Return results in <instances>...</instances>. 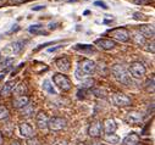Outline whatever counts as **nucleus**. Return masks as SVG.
<instances>
[{
	"mask_svg": "<svg viewBox=\"0 0 155 145\" xmlns=\"http://www.w3.org/2000/svg\"><path fill=\"white\" fill-rule=\"evenodd\" d=\"M143 121V116L139 111H131L126 115V122L128 124H132V126H136V124H139L142 123Z\"/></svg>",
	"mask_w": 155,
	"mask_h": 145,
	"instance_id": "nucleus-11",
	"label": "nucleus"
},
{
	"mask_svg": "<svg viewBox=\"0 0 155 145\" xmlns=\"http://www.w3.org/2000/svg\"><path fill=\"white\" fill-rule=\"evenodd\" d=\"M15 87H16V81H9V82H6L3 85V89H2V92H0V95H2V96H9L14 92Z\"/></svg>",
	"mask_w": 155,
	"mask_h": 145,
	"instance_id": "nucleus-18",
	"label": "nucleus"
},
{
	"mask_svg": "<svg viewBox=\"0 0 155 145\" xmlns=\"http://www.w3.org/2000/svg\"><path fill=\"white\" fill-rule=\"evenodd\" d=\"M116 129H117V124H116L114 118H106L104 121L103 124V132H105L106 134H112Z\"/></svg>",
	"mask_w": 155,
	"mask_h": 145,
	"instance_id": "nucleus-16",
	"label": "nucleus"
},
{
	"mask_svg": "<svg viewBox=\"0 0 155 145\" xmlns=\"http://www.w3.org/2000/svg\"><path fill=\"white\" fill-rule=\"evenodd\" d=\"M28 32L31 34H35V35H38V34H47V32L43 31V26L42 24H33V26H31L28 28Z\"/></svg>",
	"mask_w": 155,
	"mask_h": 145,
	"instance_id": "nucleus-22",
	"label": "nucleus"
},
{
	"mask_svg": "<svg viewBox=\"0 0 155 145\" xmlns=\"http://www.w3.org/2000/svg\"><path fill=\"white\" fill-rule=\"evenodd\" d=\"M94 84V79L93 78H88L82 83V88H92Z\"/></svg>",
	"mask_w": 155,
	"mask_h": 145,
	"instance_id": "nucleus-30",
	"label": "nucleus"
},
{
	"mask_svg": "<svg viewBox=\"0 0 155 145\" xmlns=\"http://www.w3.org/2000/svg\"><path fill=\"white\" fill-rule=\"evenodd\" d=\"M73 49L80 53H84V54H94L95 53L94 47L91 44H76L73 47Z\"/></svg>",
	"mask_w": 155,
	"mask_h": 145,
	"instance_id": "nucleus-19",
	"label": "nucleus"
},
{
	"mask_svg": "<svg viewBox=\"0 0 155 145\" xmlns=\"http://www.w3.org/2000/svg\"><path fill=\"white\" fill-rule=\"evenodd\" d=\"M94 5H95V6H100V8H101V9H104V10H106V9H107V5H106L104 2H95V3H94Z\"/></svg>",
	"mask_w": 155,
	"mask_h": 145,
	"instance_id": "nucleus-35",
	"label": "nucleus"
},
{
	"mask_svg": "<svg viewBox=\"0 0 155 145\" xmlns=\"http://www.w3.org/2000/svg\"><path fill=\"white\" fill-rule=\"evenodd\" d=\"M5 2H6V0H0V6H3L5 4Z\"/></svg>",
	"mask_w": 155,
	"mask_h": 145,
	"instance_id": "nucleus-43",
	"label": "nucleus"
},
{
	"mask_svg": "<svg viewBox=\"0 0 155 145\" xmlns=\"http://www.w3.org/2000/svg\"><path fill=\"white\" fill-rule=\"evenodd\" d=\"M11 3H14V4H16V5H20V4L25 3V0H11Z\"/></svg>",
	"mask_w": 155,
	"mask_h": 145,
	"instance_id": "nucleus-39",
	"label": "nucleus"
},
{
	"mask_svg": "<svg viewBox=\"0 0 155 145\" xmlns=\"http://www.w3.org/2000/svg\"><path fill=\"white\" fill-rule=\"evenodd\" d=\"M132 39H133V42H134L137 45H139V47H143V45H145V43H147V39L143 37V35H142L138 31L132 33Z\"/></svg>",
	"mask_w": 155,
	"mask_h": 145,
	"instance_id": "nucleus-21",
	"label": "nucleus"
},
{
	"mask_svg": "<svg viewBox=\"0 0 155 145\" xmlns=\"http://www.w3.org/2000/svg\"><path fill=\"white\" fill-rule=\"evenodd\" d=\"M107 34L111 37V39L115 42H121V43H126L130 40V32L124 28V27H117V28H114V29H110L107 32Z\"/></svg>",
	"mask_w": 155,
	"mask_h": 145,
	"instance_id": "nucleus-2",
	"label": "nucleus"
},
{
	"mask_svg": "<svg viewBox=\"0 0 155 145\" xmlns=\"http://www.w3.org/2000/svg\"><path fill=\"white\" fill-rule=\"evenodd\" d=\"M145 73H147V68L142 62L136 61V62H132L130 65V75L133 78H136V79L142 78L145 76Z\"/></svg>",
	"mask_w": 155,
	"mask_h": 145,
	"instance_id": "nucleus-4",
	"label": "nucleus"
},
{
	"mask_svg": "<svg viewBox=\"0 0 155 145\" xmlns=\"http://www.w3.org/2000/svg\"><path fill=\"white\" fill-rule=\"evenodd\" d=\"M88 135L92 138H100L103 134V123L100 121H94L89 124L88 130H87Z\"/></svg>",
	"mask_w": 155,
	"mask_h": 145,
	"instance_id": "nucleus-9",
	"label": "nucleus"
},
{
	"mask_svg": "<svg viewBox=\"0 0 155 145\" xmlns=\"http://www.w3.org/2000/svg\"><path fill=\"white\" fill-rule=\"evenodd\" d=\"M133 4H137V5H147L150 3V0H131Z\"/></svg>",
	"mask_w": 155,
	"mask_h": 145,
	"instance_id": "nucleus-32",
	"label": "nucleus"
},
{
	"mask_svg": "<svg viewBox=\"0 0 155 145\" xmlns=\"http://www.w3.org/2000/svg\"><path fill=\"white\" fill-rule=\"evenodd\" d=\"M91 145H105V144H101V143H93V144H91Z\"/></svg>",
	"mask_w": 155,
	"mask_h": 145,
	"instance_id": "nucleus-44",
	"label": "nucleus"
},
{
	"mask_svg": "<svg viewBox=\"0 0 155 145\" xmlns=\"http://www.w3.org/2000/svg\"><path fill=\"white\" fill-rule=\"evenodd\" d=\"M78 145H86V144H84V143H80Z\"/></svg>",
	"mask_w": 155,
	"mask_h": 145,
	"instance_id": "nucleus-45",
	"label": "nucleus"
},
{
	"mask_svg": "<svg viewBox=\"0 0 155 145\" xmlns=\"http://www.w3.org/2000/svg\"><path fill=\"white\" fill-rule=\"evenodd\" d=\"M53 82L55 83V85H56L58 88H60V89L64 90V92H68V90L71 89V87H72L71 81H70L68 77L65 76L64 73H55V75L53 76Z\"/></svg>",
	"mask_w": 155,
	"mask_h": 145,
	"instance_id": "nucleus-3",
	"label": "nucleus"
},
{
	"mask_svg": "<svg viewBox=\"0 0 155 145\" xmlns=\"http://www.w3.org/2000/svg\"><path fill=\"white\" fill-rule=\"evenodd\" d=\"M139 141V137L136 133H131L128 134L125 139H124V145H137Z\"/></svg>",
	"mask_w": 155,
	"mask_h": 145,
	"instance_id": "nucleus-20",
	"label": "nucleus"
},
{
	"mask_svg": "<svg viewBox=\"0 0 155 145\" xmlns=\"http://www.w3.org/2000/svg\"><path fill=\"white\" fill-rule=\"evenodd\" d=\"M93 94L97 95L98 98H105V96H106V90H105V89H101V88L94 89V90H93Z\"/></svg>",
	"mask_w": 155,
	"mask_h": 145,
	"instance_id": "nucleus-29",
	"label": "nucleus"
},
{
	"mask_svg": "<svg viewBox=\"0 0 155 145\" xmlns=\"http://www.w3.org/2000/svg\"><path fill=\"white\" fill-rule=\"evenodd\" d=\"M3 77H4V76H0V79H2V78H3Z\"/></svg>",
	"mask_w": 155,
	"mask_h": 145,
	"instance_id": "nucleus-46",
	"label": "nucleus"
},
{
	"mask_svg": "<svg viewBox=\"0 0 155 145\" xmlns=\"http://www.w3.org/2000/svg\"><path fill=\"white\" fill-rule=\"evenodd\" d=\"M14 92H15V94H17V96H20V95H23V93L27 92V88H26V85L22 83V84L16 85L15 89H14Z\"/></svg>",
	"mask_w": 155,
	"mask_h": 145,
	"instance_id": "nucleus-26",
	"label": "nucleus"
},
{
	"mask_svg": "<svg viewBox=\"0 0 155 145\" xmlns=\"http://www.w3.org/2000/svg\"><path fill=\"white\" fill-rule=\"evenodd\" d=\"M29 104V98L27 95H20V96H16L12 101V106L15 108H18V110H21V108H23L25 106H27Z\"/></svg>",
	"mask_w": 155,
	"mask_h": 145,
	"instance_id": "nucleus-15",
	"label": "nucleus"
},
{
	"mask_svg": "<svg viewBox=\"0 0 155 145\" xmlns=\"http://www.w3.org/2000/svg\"><path fill=\"white\" fill-rule=\"evenodd\" d=\"M147 45L150 47V48H148V50L151 51V53H154V40H151V43H150V44H147Z\"/></svg>",
	"mask_w": 155,
	"mask_h": 145,
	"instance_id": "nucleus-38",
	"label": "nucleus"
},
{
	"mask_svg": "<svg viewBox=\"0 0 155 145\" xmlns=\"http://www.w3.org/2000/svg\"><path fill=\"white\" fill-rule=\"evenodd\" d=\"M133 18L137 20V21H139V20H145L147 17H145L143 14H140V12H134V14H133Z\"/></svg>",
	"mask_w": 155,
	"mask_h": 145,
	"instance_id": "nucleus-34",
	"label": "nucleus"
},
{
	"mask_svg": "<svg viewBox=\"0 0 155 145\" xmlns=\"http://www.w3.org/2000/svg\"><path fill=\"white\" fill-rule=\"evenodd\" d=\"M78 69H81L84 75H92L97 69V65L94 61H92L89 59H82L78 62Z\"/></svg>",
	"mask_w": 155,
	"mask_h": 145,
	"instance_id": "nucleus-6",
	"label": "nucleus"
},
{
	"mask_svg": "<svg viewBox=\"0 0 155 145\" xmlns=\"http://www.w3.org/2000/svg\"><path fill=\"white\" fill-rule=\"evenodd\" d=\"M35 123L38 126V128L39 129H45L48 128V117L45 115V112L43 111H39L35 117Z\"/></svg>",
	"mask_w": 155,
	"mask_h": 145,
	"instance_id": "nucleus-17",
	"label": "nucleus"
},
{
	"mask_svg": "<svg viewBox=\"0 0 155 145\" xmlns=\"http://www.w3.org/2000/svg\"><path fill=\"white\" fill-rule=\"evenodd\" d=\"M14 63V59L12 57H9V59H5L3 62H2V67H0V69L2 71H5V69H8L9 67H10V65H12Z\"/></svg>",
	"mask_w": 155,
	"mask_h": 145,
	"instance_id": "nucleus-27",
	"label": "nucleus"
},
{
	"mask_svg": "<svg viewBox=\"0 0 155 145\" xmlns=\"http://www.w3.org/2000/svg\"><path fill=\"white\" fill-rule=\"evenodd\" d=\"M9 117V110L5 105H0V120H5Z\"/></svg>",
	"mask_w": 155,
	"mask_h": 145,
	"instance_id": "nucleus-28",
	"label": "nucleus"
},
{
	"mask_svg": "<svg viewBox=\"0 0 155 145\" xmlns=\"http://www.w3.org/2000/svg\"><path fill=\"white\" fill-rule=\"evenodd\" d=\"M20 133L26 139H32L34 137V130H33V128L27 122L20 123Z\"/></svg>",
	"mask_w": 155,
	"mask_h": 145,
	"instance_id": "nucleus-13",
	"label": "nucleus"
},
{
	"mask_svg": "<svg viewBox=\"0 0 155 145\" xmlns=\"http://www.w3.org/2000/svg\"><path fill=\"white\" fill-rule=\"evenodd\" d=\"M61 48H64V45H58V47H55V48H49V49H48V53L58 51V50H59V49H61Z\"/></svg>",
	"mask_w": 155,
	"mask_h": 145,
	"instance_id": "nucleus-36",
	"label": "nucleus"
},
{
	"mask_svg": "<svg viewBox=\"0 0 155 145\" xmlns=\"http://www.w3.org/2000/svg\"><path fill=\"white\" fill-rule=\"evenodd\" d=\"M138 32L143 35L145 39H150V38L153 39V38H154V34H155L154 27H153L151 24H140Z\"/></svg>",
	"mask_w": 155,
	"mask_h": 145,
	"instance_id": "nucleus-14",
	"label": "nucleus"
},
{
	"mask_svg": "<svg viewBox=\"0 0 155 145\" xmlns=\"http://www.w3.org/2000/svg\"><path fill=\"white\" fill-rule=\"evenodd\" d=\"M111 100L114 102V105L119 106V107H127L131 105V99L125 95L124 93H114L111 96Z\"/></svg>",
	"mask_w": 155,
	"mask_h": 145,
	"instance_id": "nucleus-7",
	"label": "nucleus"
},
{
	"mask_svg": "<svg viewBox=\"0 0 155 145\" xmlns=\"http://www.w3.org/2000/svg\"><path fill=\"white\" fill-rule=\"evenodd\" d=\"M44 8H45V6H35V8H33L32 10H33V11H38V10H42V9H44Z\"/></svg>",
	"mask_w": 155,
	"mask_h": 145,
	"instance_id": "nucleus-40",
	"label": "nucleus"
},
{
	"mask_svg": "<svg viewBox=\"0 0 155 145\" xmlns=\"http://www.w3.org/2000/svg\"><path fill=\"white\" fill-rule=\"evenodd\" d=\"M104 139H105L106 143L112 144V145H117L119 141H120V137L116 135V134H114V133H112V134H106V135L104 137Z\"/></svg>",
	"mask_w": 155,
	"mask_h": 145,
	"instance_id": "nucleus-23",
	"label": "nucleus"
},
{
	"mask_svg": "<svg viewBox=\"0 0 155 145\" xmlns=\"http://www.w3.org/2000/svg\"><path fill=\"white\" fill-rule=\"evenodd\" d=\"M94 44L101 49V50H111L116 47V42H114L112 39H107V38H101V39H97L94 42Z\"/></svg>",
	"mask_w": 155,
	"mask_h": 145,
	"instance_id": "nucleus-10",
	"label": "nucleus"
},
{
	"mask_svg": "<svg viewBox=\"0 0 155 145\" xmlns=\"http://www.w3.org/2000/svg\"><path fill=\"white\" fill-rule=\"evenodd\" d=\"M10 145H22V144H21V143L18 141V140H14V141H12V143H11Z\"/></svg>",
	"mask_w": 155,
	"mask_h": 145,
	"instance_id": "nucleus-41",
	"label": "nucleus"
},
{
	"mask_svg": "<svg viewBox=\"0 0 155 145\" xmlns=\"http://www.w3.org/2000/svg\"><path fill=\"white\" fill-rule=\"evenodd\" d=\"M55 65H56L58 69L61 71L62 73H66V72H68L70 68H71V61H70V59L66 57V56L59 57V59L55 61Z\"/></svg>",
	"mask_w": 155,
	"mask_h": 145,
	"instance_id": "nucleus-12",
	"label": "nucleus"
},
{
	"mask_svg": "<svg viewBox=\"0 0 155 145\" xmlns=\"http://www.w3.org/2000/svg\"><path fill=\"white\" fill-rule=\"evenodd\" d=\"M147 90L148 92H154V78H151L147 82Z\"/></svg>",
	"mask_w": 155,
	"mask_h": 145,
	"instance_id": "nucleus-31",
	"label": "nucleus"
},
{
	"mask_svg": "<svg viewBox=\"0 0 155 145\" xmlns=\"http://www.w3.org/2000/svg\"><path fill=\"white\" fill-rule=\"evenodd\" d=\"M27 145H39V144H38V141L35 139H29L27 141Z\"/></svg>",
	"mask_w": 155,
	"mask_h": 145,
	"instance_id": "nucleus-37",
	"label": "nucleus"
},
{
	"mask_svg": "<svg viewBox=\"0 0 155 145\" xmlns=\"http://www.w3.org/2000/svg\"><path fill=\"white\" fill-rule=\"evenodd\" d=\"M74 75H76V78H77V79H84V76H86L81 69H77V71L74 72Z\"/></svg>",
	"mask_w": 155,
	"mask_h": 145,
	"instance_id": "nucleus-33",
	"label": "nucleus"
},
{
	"mask_svg": "<svg viewBox=\"0 0 155 145\" xmlns=\"http://www.w3.org/2000/svg\"><path fill=\"white\" fill-rule=\"evenodd\" d=\"M111 73L115 77V79L119 83H122L125 85H130L132 84V79L131 76L128 75V72L126 71V68L122 65H114L111 67Z\"/></svg>",
	"mask_w": 155,
	"mask_h": 145,
	"instance_id": "nucleus-1",
	"label": "nucleus"
},
{
	"mask_svg": "<svg viewBox=\"0 0 155 145\" xmlns=\"http://www.w3.org/2000/svg\"><path fill=\"white\" fill-rule=\"evenodd\" d=\"M25 44H26V42H23V40L14 42V43H11L10 45H8V47L3 50V53L6 54V55H17V54H20L21 50L25 48Z\"/></svg>",
	"mask_w": 155,
	"mask_h": 145,
	"instance_id": "nucleus-8",
	"label": "nucleus"
},
{
	"mask_svg": "<svg viewBox=\"0 0 155 145\" xmlns=\"http://www.w3.org/2000/svg\"><path fill=\"white\" fill-rule=\"evenodd\" d=\"M0 145H3V134L0 132Z\"/></svg>",
	"mask_w": 155,
	"mask_h": 145,
	"instance_id": "nucleus-42",
	"label": "nucleus"
},
{
	"mask_svg": "<svg viewBox=\"0 0 155 145\" xmlns=\"http://www.w3.org/2000/svg\"><path fill=\"white\" fill-rule=\"evenodd\" d=\"M67 126V121L62 117H58V116H54L48 120V128L53 132H59V130H62L65 129Z\"/></svg>",
	"mask_w": 155,
	"mask_h": 145,
	"instance_id": "nucleus-5",
	"label": "nucleus"
},
{
	"mask_svg": "<svg viewBox=\"0 0 155 145\" xmlns=\"http://www.w3.org/2000/svg\"><path fill=\"white\" fill-rule=\"evenodd\" d=\"M43 90H45V92H48L49 94H54V95H56V92H55V89H54V87L51 85V83H50V81H44L43 82Z\"/></svg>",
	"mask_w": 155,
	"mask_h": 145,
	"instance_id": "nucleus-25",
	"label": "nucleus"
},
{
	"mask_svg": "<svg viewBox=\"0 0 155 145\" xmlns=\"http://www.w3.org/2000/svg\"><path fill=\"white\" fill-rule=\"evenodd\" d=\"M21 116H23V117H29L31 115H33V112H34V107L32 106V105H27V106H25L23 108H21Z\"/></svg>",
	"mask_w": 155,
	"mask_h": 145,
	"instance_id": "nucleus-24",
	"label": "nucleus"
}]
</instances>
